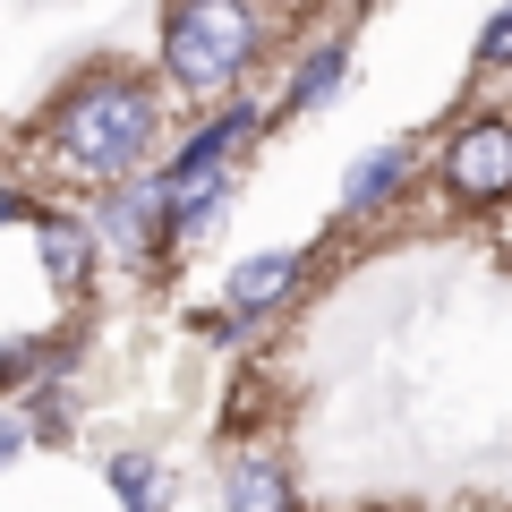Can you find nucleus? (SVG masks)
<instances>
[{
  "label": "nucleus",
  "instance_id": "obj_11",
  "mask_svg": "<svg viewBox=\"0 0 512 512\" xmlns=\"http://www.w3.org/2000/svg\"><path fill=\"white\" fill-rule=\"evenodd\" d=\"M103 487L120 495V512H171V461L146 453V444H128V453L103 461Z\"/></svg>",
  "mask_w": 512,
  "mask_h": 512
},
{
  "label": "nucleus",
  "instance_id": "obj_13",
  "mask_svg": "<svg viewBox=\"0 0 512 512\" xmlns=\"http://www.w3.org/2000/svg\"><path fill=\"white\" fill-rule=\"evenodd\" d=\"M26 444H35V427H26V410H18V402H0V470H9V461H18Z\"/></svg>",
  "mask_w": 512,
  "mask_h": 512
},
{
  "label": "nucleus",
  "instance_id": "obj_5",
  "mask_svg": "<svg viewBox=\"0 0 512 512\" xmlns=\"http://www.w3.org/2000/svg\"><path fill=\"white\" fill-rule=\"evenodd\" d=\"M35 256H43V282H52L60 299H86L94 265H103V231H94V214H77V205H35Z\"/></svg>",
  "mask_w": 512,
  "mask_h": 512
},
{
  "label": "nucleus",
  "instance_id": "obj_2",
  "mask_svg": "<svg viewBox=\"0 0 512 512\" xmlns=\"http://www.w3.org/2000/svg\"><path fill=\"white\" fill-rule=\"evenodd\" d=\"M274 43V0H163L154 18V69L188 103H231L248 94V77L265 69Z\"/></svg>",
  "mask_w": 512,
  "mask_h": 512
},
{
  "label": "nucleus",
  "instance_id": "obj_10",
  "mask_svg": "<svg viewBox=\"0 0 512 512\" xmlns=\"http://www.w3.org/2000/svg\"><path fill=\"white\" fill-rule=\"evenodd\" d=\"M43 376H77V333H18V342H0V402L35 393Z\"/></svg>",
  "mask_w": 512,
  "mask_h": 512
},
{
  "label": "nucleus",
  "instance_id": "obj_3",
  "mask_svg": "<svg viewBox=\"0 0 512 512\" xmlns=\"http://www.w3.org/2000/svg\"><path fill=\"white\" fill-rule=\"evenodd\" d=\"M299 282H308V256H299V248H256V256H239L231 274H222V291H214V316H205V333H214L222 350L256 342V325L291 308Z\"/></svg>",
  "mask_w": 512,
  "mask_h": 512
},
{
  "label": "nucleus",
  "instance_id": "obj_14",
  "mask_svg": "<svg viewBox=\"0 0 512 512\" xmlns=\"http://www.w3.org/2000/svg\"><path fill=\"white\" fill-rule=\"evenodd\" d=\"M9 222H35V197H26L18 180H0V231H9Z\"/></svg>",
  "mask_w": 512,
  "mask_h": 512
},
{
  "label": "nucleus",
  "instance_id": "obj_6",
  "mask_svg": "<svg viewBox=\"0 0 512 512\" xmlns=\"http://www.w3.org/2000/svg\"><path fill=\"white\" fill-rule=\"evenodd\" d=\"M214 512H299V470L274 444H239V453H222Z\"/></svg>",
  "mask_w": 512,
  "mask_h": 512
},
{
  "label": "nucleus",
  "instance_id": "obj_9",
  "mask_svg": "<svg viewBox=\"0 0 512 512\" xmlns=\"http://www.w3.org/2000/svg\"><path fill=\"white\" fill-rule=\"evenodd\" d=\"M350 26H333V35H316V43H299V60H291V77H282V111L291 120H308V111H325L333 94H342V77H350Z\"/></svg>",
  "mask_w": 512,
  "mask_h": 512
},
{
  "label": "nucleus",
  "instance_id": "obj_12",
  "mask_svg": "<svg viewBox=\"0 0 512 512\" xmlns=\"http://www.w3.org/2000/svg\"><path fill=\"white\" fill-rule=\"evenodd\" d=\"M470 60H478V77H495V69H512V0L495 9L487 26H478V43H470Z\"/></svg>",
  "mask_w": 512,
  "mask_h": 512
},
{
  "label": "nucleus",
  "instance_id": "obj_7",
  "mask_svg": "<svg viewBox=\"0 0 512 512\" xmlns=\"http://www.w3.org/2000/svg\"><path fill=\"white\" fill-rule=\"evenodd\" d=\"M410 180H419V146L384 137V146L350 154V171H342V197H333V214H342V222H367V214H384V205H402V188H410Z\"/></svg>",
  "mask_w": 512,
  "mask_h": 512
},
{
  "label": "nucleus",
  "instance_id": "obj_8",
  "mask_svg": "<svg viewBox=\"0 0 512 512\" xmlns=\"http://www.w3.org/2000/svg\"><path fill=\"white\" fill-rule=\"evenodd\" d=\"M94 231L103 248L120 256H163V214H154V180H120V188H94Z\"/></svg>",
  "mask_w": 512,
  "mask_h": 512
},
{
  "label": "nucleus",
  "instance_id": "obj_4",
  "mask_svg": "<svg viewBox=\"0 0 512 512\" xmlns=\"http://www.w3.org/2000/svg\"><path fill=\"white\" fill-rule=\"evenodd\" d=\"M436 188L470 214L512 205V111H478L436 146Z\"/></svg>",
  "mask_w": 512,
  "mask_h": 512
},
{
  "label": "nucleus",
  "instance_id": "obj_1",
  "mask_svg": "<svg viewBox=\"0 0 512 512\" xmlns=\"http://www.w3.org/2000/svg\"><path fill=\"white\" fill-rule=\"evenodd\" d=\"M171 137V111H163V86L146 69H77L69 86L52 94L43 111V163L77 188H120V180H146L154 154Z\"/></svg>",
  "mask_w": 512,
  "mask_h": 512
}]
</instances>
